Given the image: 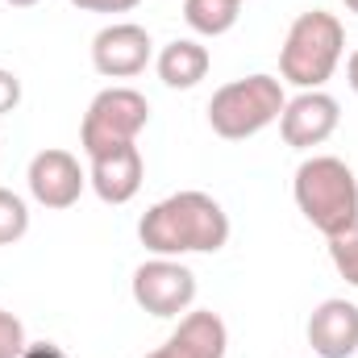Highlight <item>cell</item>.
Here are the masks:
<instances>
[{
  "label": "cell",
  "instance_id": "1",
  "mask_svg": "<svg viewBox=\"0 0 358 358\" xmlns=\"http://www.w3.org/2000/svg\"><path fill=\"white\" fill-rule=\"evenodd\" d=\"M138 238L159 259L217 255L229 242V217L208 192H176L142 213Z\"/></svg>",
  "mask_w": 358,
  "mask_h": 358
},
{
  "label": "cell",
  "instance_id": "2",
  "mask_svg": "<svg viewBox=\"0 0 358 358\" xmlns=\"http://www.w3.org/2000/svg\"><path fill=\"white\" fill-rule=\"evenodd\" d=\"M292 196H296V208L308 217V225L321 229L325 238L350 229L358 221V179L334 155L304 159L292 179Z\"/></svg>",
  "mask_w": 358,
  "mask_h": 358
},
{
  "label": "cell",
  "instance_id": "3",
  "mask_svg": "<svg viewBox=\"0 0 358 358\" xmlns=\"http://www.w3.org/2000/svg\"><path fill=\"white\" fill-rule=\"evenodd\" d=\"M342 50H346V29L334 13L325 8H313V13H300L283 38V50H279V76L296 88L313 92L321 88L338 63H342Z\"/></svg>",
  "mask_w": 358,
  "mask_h": 358
},
{
  "label": "cell",
  "instance_id": "4",
  "mask_svg": "<svg viewBox=\"0 0 358 358\" xmlns=\"http://www.w3.org/2000/svg\"><path fill=\"white\" fill-rule=\"evenodd\" d=\"M283 104H287V96H283V84L275 76H246V80H234V84L213 92L208 125L217 138L242 142V138H255L267 125H275Z\"/></svg>",
  "mask_w": 358,
  "mask_h": 358
},
{
  "label": "cell",
  "instance_id": "5",
  "mask_svg": "<svg viewBox=\"0 0 358 358\" xmlns=\"http://www.w3.org/2000/svg\"><path fill=\"white\" fill-rule=\"evenodd\" d=\"M150 121V104L138 88H104L92 96L84 125H80V146L84 155H100L125 142H138V134Z\"/></svg>",
  "mask_w": 358,
  "mask_h": 358
},
{
  "label": "cell",
  "instance_id": "6",
  "mask_svg": "<svg viewBox=\"0 0 358 358\" xmlns=\"http://www.w3.org/2000/svg\"><path fill=\"white\" fill-rule=\"evenodd\" d=\"M196 300V275L176 259H150L134 271V304L150 317H179Z\"/></svg>",
  "mask_w": 358,
  "mask_h": 358
},
{
  "label": "cell",
  "instance_id": "7",
  "mask_svg": "<svg viewBox=\"0 0 358 358\" xmlns=\"http://www.w3.org/2000/svg\"><path fill=\"white\" fill-rule=\"evenodd\" d=\"M150 55H155V42L134 21H113V25H104L92 38V67L104 80H134V76H142Z\"/></svg>",
  "mask_w": 358,
  "mask_h": 358
},
{
  "label": "cell",
  "instance_id": "8",
  "mask_svg": "<svg viewBox=\"0 0 358 358\" xmlns=\"http://www.w3.org/2000/svg\"><path fill=\"white\" fill-rule=\"evenodd\" d=\"M25 179H29V196H34L42 208H71V204L84 196V187H88V176H84L80 159H76L71 150H59V146L38 150V155L29 159Z\"/></svg>",
  "mask_w": 358,
  "mask_h": 358
},
{
  "label": "cell",
  "instance_id": "9",
  "mask_svg": "<svg viewBox=\"0 0 358 358\" xmlns=\"http://www.w3.org/2000/svg\"><path fill=\"white\" fill-rule=\"evenodd\" d=\"M338 121H342L338 100H334L329 92L313 88V92H300L296 100L283 104V113H279V134H283L287 146H296V150H313V146H321V142L334 138Z\"/></svg>",
  "mask_w": 358,
  "mask_h": 358
},
{
  "label": "cell",
  "instance_id": "10",
  "mask_svg": "<svg viewBox=\"0 0 358 358\" xmlns=\"http://www.w3.org/2000/svg\"><path fill=\"white\" fill-rule=\"evenodd\" d=\"M88 159H92L88 183L104 204H129L142 192L146 163H142V150L134 142L113 146V150H100V155H88Z\"/></svg>",
  "mask_w": 358,
  "mask_h": 358
},
{
  "label": "cell",
  "instance_id": "11",
  "mask_svg": "<svg viewBox=\"0 0 358 358\" xmlns=\"http://www.w3.org/2000/svg\"><path fill=\"white\" fill-rule=\"evenodd\" d=\"M308 346L317 358H350L358 350V304L321 300L308 317Z\"/></svg>",
  "mask_w": 358,
  "mask_h": 358
},
{
  "label": "cell",
  "instance_id": "12",
  "mask_svg": "<svg viewBox=\"0 0 358 358\" xmlns=\"http://www.w3.org/2000/svg\"><path fill=\"white\" fill-rule=\"evenodd\" d=\"M225 346H229L225 321L200 308V313H187L176 325V334L146 358H225Z\"/></svg>",
  "mask_w": 358,
  "mask_h": 358
},
{
  "label": "cell",
  "instance_id": "13",
  "mask_svg": "<svg viewBox=\"0 0 358 358\" xmlns=\"http://www.w3.org/2000/svg\"><path fill=\"white\" fill-rule=\"evenodd\" d=\"M208 63H213V59H208V46H200L196 38H176V42H167V46L159 50V59H155L159 80L176 92L196 88V84L208 76Z\"/></svg>",
  "mask_w": 358,
  "mask_h": 358
},
{
  "label": "cell",
  "instance_id": "14",
  "mask_svg": "<svg viewBox=\"0 0 358 358\" xmlns=\"http://www.w3.org/2000/svg\"><path fill=\"white\" fill-rule=\"evenodd\" d=\"M242 0H183V21L204 34V38H221L238 25Z\"/></svg>",
  "mask_w": 358,
  "mask_h": 358
},
{
  "label": "cell",
  "instance_id": "15",
  "mask_svg": "<svg viewBox=\"0 0 358 358\" xmlns=\"http://www.w3.org/2000/svg\"><path fill=\"white\" fill-rule=\"evenodd\" d=\"M25 234H29V204L17 192L0 187V246L21 242Z\"/></svg>",
  "mask_w": 358,
  "mask_h": 358
},
{
  "label": "cell",
  "instance_id": "16",
  "mask_svg": "<svg viewBox=\"0 0 358 358\" xmlns=\"http://www.w3.org/2000/svg\"><path fill=\"white\" fill-rule=\"evenodd\" d=\"M329 263L350 287H358V221L329 238Z\"/></svg>",
  "mask_w": 358,
  "mask_h": 358
},
{
  "label": "cell",
  "instance_id": "17",
  "mask_svg": "<svg viewBox=\"0 0 358 358\" xmlns=\"http://www.w3.org/2000/svg\"><path fill=\"white\" fill-rule=\"evenodd\" d=\"M29 342H25V325L13 317V313H4L0 308V358H21Z\"/></svg>",
  "mask_w": 358,
  "mask_h": 358
},
{
  "label": "cell",
  "instance_id": "18",
  "mask_svg": "<svg viewBox=\"0 0 358 358\" xmlns=\"http://www.w3.org/2000/svg\"><path fill=\"white\" fill-rule=\"evenodd\" d=\"M17 104H21V80H17L13 71H4V67H0V117H4V113H13Z\"/></svg>",
  "mask_w": 358,
  "mask_h": 358
},
{
  "label": "cell",
  "instance_id": "19",
  "mask_svg": "<svg viewBox=\"0 0 358 358\" xmlns=\"http://www.w3.org/2000/svg\"><path fill=\"white\" fill-rule=\"evenodd\" d=\"M76 8H84V13H129V8H138L142 0H71Z\"/></svg>",
  "mask_w": 358,
  "mask_h": 358
},
{
  "label": "cell",
  "instance_id": "20",
  "mask_svg": "<svg viewBox=\"0 0 358 358\" xmlns=\"http://www.w3.org/2000/svg\"><path fill=\"white\" fill-rule=\"evenodd\" d=\"M21 358H67L55 342H34V346H25L21 350Z\"/></svg>",
  "mask_w": 358,
  "mask_h": 358
},
{
  "label": "cell",
  "instance_id": "21",
  "mask_svg": "<svg viewBox=\"0 0 358 358\" xmlns=\"http://www.w3.org/2000/svg\"><path fill=\"white\" fill-rule=\"evenodd\" d=\"M346 80H350V88L358 92V50L350 55V59H346Z\"/></svg>",
  "mask_w": 358,
  "mask_h": 358
},
{
  "label": "cell",
  "instance_id": "22",
  "mask_svg": "<svg viewBox=\"0 0 358 358\" xmlns=\"http://www.w3.org/2000/svg\"><path fill=\"white\" fill-rule=\"evenodd\" d=\"M4 4H13V8H34L38 0H4Z\"/></svg>",
  "mask_w": 358,
  "mask_h": 358
},
{
  "label": "cell",
  "instance_id": "23",
  "mask_svg": "<svg viewBox=\"0 0 358 358\" xmlns=\"http://www.w3.org/2000/svg\"><path fill=\"white\" fill-rule=\"evenodd\" d=\"M342 4H346V8H350V13H358V0H342Z\"/></svg>",
  "mask_w": 358,
  "mask_h": 358
}]
</instances>
